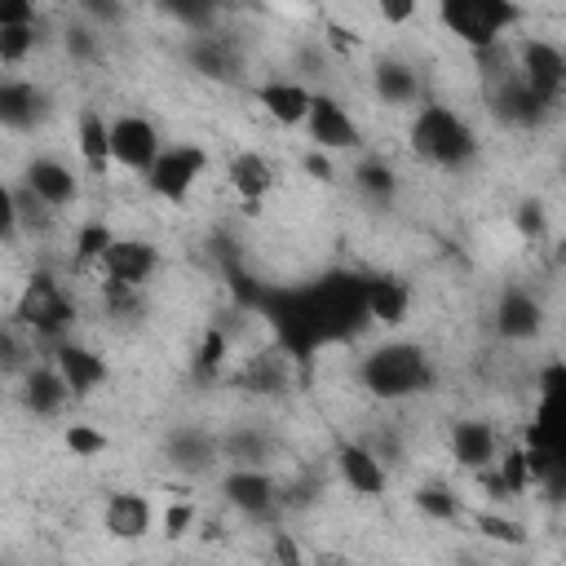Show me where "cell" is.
<instances>
[{
    "mask_svg": "<svg viewBox=\"0 0 566 566\" xmlns=\"http://www.w3.org/2000/svg\"><path fill=\"white\" fill-rule=\"evenodd\" d=\"M279 332V345L292 363H310L323 345L354 340L367 318V274L327 270L305 287H261L252 301Z\"/></svg>",
    "mask_w": 566,
    "mask_h": 566,
    "instance_id": "1",
    "label": "cell"
},
{
    "mask_svg": "<svg viewBox=\"0 0 566 566\" xmlns=\"http://www.w3.org/2000/svg\"><path fill=\"white\" fill-rule=\"evenodd\" d=\"M438 380V367L424 345L416 340H385L358 358V385L380 402H402L416 394H429Z\"/></svg>",
    "mask_w": 566,
    "mask_h": 566,
    "instance_id": "2",
    "label": "cell"
},
{
    "mask_svg": "<svg viewBox=\"0 0 566 566\" xmlns=\"http://www.w3.org/2000/svg\"><path fill=\"white\" fill-rule=\"evenodd\" d=\"M411 150L433 168L460 172L478 155V133L460 111H451L442 102H424L411 119Z\"/></svg>",
    "mask_w": 566,
    "mask_h": 566,
    "instance_id": "3",
    "label": "cell"
},
{
    "mask_svg": "<svg viewBox=\"0 0 566 566\" xmlns=\"http://www.w3.org/2000/svg\"><path fill=\"white\" fill-rule=\"evenodd\" d=\"M13 327L31 332L35 340H49V345H62L71 340V327H75V301L66 296V287L57 283L53 270H35L18 301H13Z\"/></svg>",
    "mask_w": 566,
    "mask_h": 566,
    "instance_id": "4",
    "label": "cell"
},
{
    "mask_svg": "<svg viewBox=\"0 0 566 566\" xmlns=\"http://www.w3.org/2000/svg\"><path fill=\"white\" fill-rule=\"evenodd\" d=\"M438 22L473 53H486L504 40V31H513L522 22V4H513V0H442Z\"/></svg>",
    "mask_w": 566,
    "mask_h": 566,
    "instance_id": "5",
    "label": "cell"
},
{
    "mask_svg": "<svg viewBox=\"0 0 566 566\" xmlns=\"http://www.w3.org/2000/svg\"><path fill=\"white\" fill-rule=\"evenodd\" d=\"M203 168H208V155H203L199 146L181 142V146L159 150V159H155L150 172H146V186H150V195L164 199V203H186L190 190L199 186Z\"/></svg>",
    "mask_w": 566,
    "mask_h": 566,
    "instance_id": "6",
    "label": "cell"
},
{
    "mask_svg": "<svg viewBox=\"0 0 566 566\" xmlns=\"http://www.w3.org/2000/svg\"><path fill=\"white\" fill-rule=\"evenodd\" d=\"M221 495L230 509H239L248 522H279V482L265 469H226L221 473Z\"/></svg>",
    "mask_w": 566,
    "mask_h": 566,
    "instance_id": "7",
    "label": "cell"
},
{
    "mask_svg": "<svg viewBox=\"0 0 566 566\" xmlns=\"http://www.w3.org/2000/svg\"><path fill=\"white\" fill-rule=\"evenodd\" d=\"M305 133H310V150H323V155H336V150H354V146H363V133H358L354 115H349L336 97H327V93H314V97H310Z\"/></svg>",
    "mask_w": 566,
    "mask_h": 566,
    "instance_id": "8",
    "label": "cell"
},
{
    "mask_svg": "<svg viewBox=\"0 0 566 566\" xmlns=\"http://www.w3.org/2000/svg\"><path fill=\"white\" fill-rule=\"evenodd\" d=\"M111 164L128 168V172H150V164L159 159V128L146 115H115L111 124Z\"/></svg>",
    "mask_w": 566,
    "mask_h": 566,
    "instance_id": "9",
    "label": "cell"
},
{
    "mask_svg": "<svg viewBox=\"0 0 566 566\" xmlns=\"http://www.w3.org/2000/svg\"><path fill=\"white\" fill-rule=\"evenodd\" d=\"M491 111L509 124V128H539L557 106L548 97H539L517 71H504L491 88Z\"/></svg>",
    "mask_w": 566,
    "mask_h": 566,
    "instance_id": "10",
    "label": "cell"
},
{
    "mask_svg": "<svg viewBox=\"0 0 566 566\" xmlns=\"http://www.w3.org/2000/svg\"><path fill=\"white\" fill-rule=\"evenodd\" d=\"M513 71H517L539 97H548L553 106L562 102V88H566V53H562L557 44H548V40H522Z\"/></svg>",
    "mask_w": 566,
    "mask_h": 566,
    "instance_id": "11",
    "label": "cell"
},
{
    "mask_svg": "<svg viewBox=\"0 0 566 566\" xmlns=\"http://www.w3.org/2000/svg\"><path fill=\"white\" fill-rule=\"evenodd\" d=\"M164 460H168L177 473H186V478H203V473H212L217 460H221L217 433L203 429V424H177V429H168V438H164Z\"/></svg>",
    "mask_w": 566,
    "mask_h": 566,
    "instance_id": "12",
    "label": "cell"
},
{
    "mask_svg": "<svg viewBox=\"0 0 566 566\" xmlns=\"http://www.w3.org/2000/svg\"><path fill=\"white\" fill-rule=\"evenodd\" d=\"M97 265H102V283L142 287L159 270V248L150 239H111V248Z\"/></svg>",
    "mask_w": 566,
    "mask_h": 566,
    "instance_id": "13",
    "label": "cell"
},
{
    "mask_svg": "<svg viewBox=\"0 0 566 566\" xmlns=\"http://www.w3.org/2000/svg\"><path fill=\"white\" fill-rule=\"evenodd\" d=\"M22 186H27L40 203H49L53 212H57V208H71V203L80 199V177H75V168H66V164L53 159V155H35V159H27V168H22Z\"/></svg>",
    "mask_w": 566,
    "mask_h": 566,
    "instance_id": "14",
    "label": "cell"
},
{
    "mask_svg": "<svg viewBox=\"0 0 566 566\" xmlns=\"http://www.w3.org/2000/svg\"><path fill=\"white\" fill-rule=\"evenodd\" d=\"M49 119V93L31 80H0V128L31 133Z\"/></svg>",
    "mask_w": 566,
    "mask_h": 566,
    "instance_id": "15",
    "label": "cell"
},
{
    "mask_svg": "<svg viewBox=\"0 0 566 566\" xmlns=\"http://www.w3.org/2000/svg\"><path fill=\"white\" fill-rule=\"evenodd\" d=\"M217 447H221V460H230V469H265L270 455L279 451V438L265 424L243 420V424H230L226 433H217Z\"/></svg>",
    "mask_w": 566,
    "mask_h": 566,
    "instance_id": "16",
    "label": "cell"
},
{
    "mask_svg": "<svg viewBox=\"0 0 566 566\" xmlns=\"http://www.w3.org/2000/svg\"><path fill=\"white\" fill-rule=\"evenodd\" d=\"M491 323H495V336H504V340H535L544 327V305L526 287H504Z\"/></svg>",
    "mask_w": 566,
    "mask_h": 566,
    "instance_id": "17",
    "label": "cell"
},
{
    "mask_svg": "<svg viewBox=\"0 0 566 566\" xmlns=\"http://www.w3.org/2000/svg\"><path fill=\"white\" fill-rule=\"evenodd\" d=\"M53 367H57V376L66 380L71 398H88V394L106 380V358H102L97 349L80 345V340H62V345H53Z\"/></svg>",
    "mask_w": 566,
    "mask_h": 566,
    "instance_id": "18",
    "label": "cell"
},
{
    "mask_svg": "<svg viewBox=\"0 0 566 566\" xmlns=\"http://www.w3.org/2000/svg\"><path fill=\"white\" fill-rule=\"evenodd\" d=\"M181 57L190 62V71H199V75H208V80H221V84H230V80L239 75V49H234V40H226V35H217V31L190 35V40L181 44Z\"/></svg>",
    "mask_w": 566,
    "mask_h": 566,
    "instance_id": "19",
    "label": "cell"
},
{
    "mask_svg": "<svg viewBox=\"0 0 566 566\" xmlns=\"http://www.w3.org/2000/svg\"><path fill=\"white\" fill-rule=\"evenodd\" d=\"M500 455V433L491 420H455L451 424V460L469 473L491 469Z\"/></svg>",
    "mask_w": 566,
    "mask_h": 566,
    "instance_id": "20",
    "label": "cell"
},
{
    "mask_svg": "<svg viewBox=\"0 0 566 566\" xmlns=\"http://www.w3.org/2000/svg\"><path fill=\"white\" fill-rule=\"evenodd\" d=\"M155 522V509L142 491H115L102 509V526L111 539H146Z\"/></svg>",
    "mask_w": 566,
    "mask_h": 566,
    "instance_id": "21",
    "label": "cell"
},
{
    "mask_svg": "<svg viewBox=\"0 0 566 566\" xmlns=\"http://www.w3.org/2000/svg\"><path fill=\"white\" fill-rule=\"evenodd\" d=\"M287 367L292 358L283 349H265V354H252L239 371H234V389L252 394V398H279L287 394Z\"/></svg>",
    "mask_w": 566,
    "mask_h": 566,
    "instance_id": "22",
    "label": "cell"
},
{
    "mask_svg": "<svg viewBox=\"0 0 566 566\" xmlns=\"http://www.w3.org/2000/svg\"><path fill=\"white\" fill-rule=\"evenodd\" d=\"M336 469H340V478H345V486H349L354 495L376 500V495H385V486H389L385 464H380L363 442H340V447H336Z\"/></svg>",
    "mask_w": 566,
    "mask_h": 566,
    "instance_id": "23",
    "label": "cell"
},
{
    "mask_svg": "<svg viewBox=\"0 0 566 566\" xmlns=\"http://www.w3.org/2000/svg\"><path fill=\"white\" fill-rule=\"evenodd\" d=\"M411 314V287L398 274H367V318L385 327H402Z\"/></svg>",
    "mask_w": 566,
    "mask_h": 566,
    "instance_id": "24",
    "label": "cell"
},
{
    "mask_svg": "<svg viewBox=\"0 0 566 566\" xmlns=\"http://www.w3.org/2000/svg\"><path fill=\"white\" fill-rule=\"evenodd\" d=\"M310 88L305 84H296V80H265V84H256V102L265 106V115L270 119H279L283 128H296V124H305V115H310Z\"/></svg>",
    "mask_w": 566,
    "mask_h": 566,
    "instance_id": "25",
    "label": "cell"
},
{
    "mask_svg": "<svg viewBox=\"0 0 566 566\" xmlns=\"http://www.w3.org/2000/svg\"><path fill=\"white\" fill-rule=\"evenodd\" d=\"M66 398H71V389H66V380L57 376L53 363L22 371V407H27L31 416H57V411L66 407Z\"/></svg>",
    "mask_w": 566,
    "mask_h": 566,
    "instance_id": "26",
    "label": "cell"
},
{
    "mask_svg": "<svg viewBox=\"0 0 566 566\" xmlns=\"http://www.w3.org/2000/svg\"><path fill=\"white\" fill-rule=\"evenodd\" d=\"M226 177H230L234 195H239L248 208H256V203L274 190V168H270V159L256 155V150H239V155L226 164Z\"/></svg>",
    "mask_w": 566,
    "mask_h": 566,
    "instance_id": "27",
    "label": "cell"
},
{
    "mask_svg": "<svg viewBox=\"0 0 566 566\" xmlns=\"http://www.w3.org/2000/svg\"><path fill=\"white\" fill-rule=\"evenodd\" d=\"M371 88H376V97L389 102V106H411V102H420V75H416V66L402 62V57H380V62L371 66Z\"/></svg>",
    "mask_w": 566,
    "mask_h": 566,
    "instance_id": "28",
    "label": "cell"
},
{
    "mask_svg": "<svg viewBox=\"0 0 566 566\" xmlns=\"http://www.w3.org/2000/svg\"><path fill=\"white\" fill-rule=\"evenodd\" d=\"M75 146H80V159L93 177H102L111 168V128L93 106H84L75 119Z\"/></svg>",
    "mask_w": 566,
    "mask_h": 566,
    "instance_id": "29",
    "label": "cell"
},
{
    "mask_svg": "<svg viewBox=\"0 0 566 566\" xmlns=\"http://www.w3.org/2000/svg\"><path fill=\"white\" fill-rule=\"evenodd\" d=\"M226 358H230V336L221 327H203V336L190 354V380H199V385L217 380L226 371Z\"/></svg>",
    "mask_w": 566,
    "mask_h": 566,
    "instance_id": "30",
    "label": "cell"
},
{
    "mask_svg": "<svg viewBox=\"0 0 566 566\" xmlns=\"http://www.w3.org/2000/svg\"><path fill=\"white\" fill-rule=\"evenodd\" d=\"M354 186H358L371 203H389V199L398 195V172H394V164H385V159H363V164H354Z\"/></svg>",
    "mask_w": 566,
    "mask_h": 566,
    "instance_id": "31",
    "label": "cell"
},
{
    "mask_svg": "<svg viewBox=\"0 0 566 566\" xmlns=\"http://www.w3.org/2000/svg\"><path fill=\"white\" fill-rule=\"evenodd\" d=\"M13 190V221H18V230H27V234H49L53 230V208L49 203H40L27 186H9Z\"/></svg>",
    "mask_w": 566,
    "mask_h": 566,
    "instance_id": "32",
    "label": "cell"
},
{
    "mask_svg": "<svg viewBox=\"0 0 566 566\" xmlns=\"http://www.w3.org/2000/svg\"><path fill=\"white\" fill-rule=\"evenodd\" d=\"M416 509L433 522H455L460 517V495L447 482H424V486H416Z\"/></svg>",
    "mask_w": 566,
    "mask_h": 566,
    "instance_id": "33",
    "label": "cell"
},
{
    "mask_svg": "<svg viewBox=\"0 0 566 566\" xmlns=\"http://www.w3.org/2000/svg\"><path fill=\"white\" fill-rule=\"evenodd\" d=\"M111 226H102V221H84L80 230H75V265H97L102 256H106V248H111Z\"/></svg>",
    "mask_w": 566,
    "mask_h": 566,
    "instance_id": "34",
    "label": "cell"
},
{
    "mask_svg": "<svg viewBox=\"0 0 566 566\" xmlns=\"http://www.w3.org/2000/svg\"><path fill=\"white\" fill-rule=\"evenodd\" d=\"M495 473H500V482L509 486V495H522V491H531V486H535V482H531V464H526V451H522V447L500 451V455H495Z\"/></svg>",
    "mask_w": 566,
    "mask_h": 566,
    "instance_id": "35",
    "label": "cell"
},
{
    "mask_svg": "<svg viewBox=\"0 0 566 566\" xmlns=\"http://www.w3.org/2000/svg\"><path fill=\"white\" fill-rule=\"evenodd\" d=\"M318 473H296L292 482H279V513H301L318 500Z\"/></svg>",
    "mask_w": 566,
    "mask_h": 566,
    "instance_id": "36",
    "label": "cell"
},
{
    "mask_svg": "<svg viewBox=\"0 0 566 566\" xmlns=\"http://www.w3.org/2000/svg\"><path fill=\"white\" fill-rule=\"evenodd\" d=\"M35 44H40L35 22L4 27V31H0V62H4V66H18V62H27V57H31V49H35Z\"/></svg>",
    "mask_w": 566,
    "mask_h": 566,
    "instance_id": "37",
    "label": "cell"
},
{
    "mask_svg": "<svg viewBox=\"0 0 566 566\" xmlns=\"http://www.w3.org/2000/svg\"><path fill=\"white\" fill-rule=\"evenodd\" d=\"M102 305L111 318H137L146 314V301H142V287H119V283H102Z\"/></svg>",
    "mask_w": 566,
    "mask_h": 566,
    "instance_id": "38",
    "label": "cell"
},
{
    "mask_svg": "<svg viewBox=\"0 0 566 566\" xmlns=\"http://www.w3.org/2000/svg\"><path fill=\"white\" fill-rule=\"evenodd\" d=\"M31 367V345L22 340V327L0 323V371H27Z\"/></svg>",
    "mask_w": 566,
    "mask_h": 566,
    "instance_id": "39",
    "label": "cell"
},
{
    "mask_svg": "<svg viewBox=\"0 0 566 566\" xmlns=\"http://www.w3.org/2000/svg\"><path fill=\"white\" fill-rule=\"evenodd\" d=\"M473 526H478L486 539H495V544H513V548H522V544H526V526H522V522H513V517L478 513V517H473Z\"/></svg>",
    "mask_w": 566,
    "mask_h": 566,
    "instance_id": "40",
    "label": "cell"
},
{
    "mask_svg": "<svg viewBox=\"0 0 566 566\" xmlns=\"http://www.w3.org/2000/svg\"><path fill=\"white\" fill-rule=\"evenodd\" d=\"M62 44H66L71 62H97V57H102V35H97L88 22H75V27H66Z\"/></svg>",
    "mask_w": 566,
    "mask_h": 566,
    "instance_id": "41",
    "label": "cell"
},
{
    "mask_svg": "<svg viewBox=\"0 0 566 566\" xmlns=\"http://www.w3.org/2000/svg\"><path fill=\"white\" fill-rule=\"evenodd\" d=\"M66 447H71V455H80V460H93V455H102L111 442H106V433L102 429H93V424H66Z\"/></svg>",
    "mask_w": 566,
    "mask_h": 566,
    "instance_id": "42",
    "label": "cell"
},
{
    "mask_svg": "<svg viewBox=\"0 0 566 566\" xmlns=\"http://www.w3.org/2000/svg\"><path fill=\"white\" fill-rule=\"evenodd\" d=\"M513 221H517V234L531 239V243H539L548 234V217H544V203L539 199H522L517 212H513Z\"/></svg>",
    "mask_w": 566,
    "mask_h": 566,
    "instance_id": "43",
    "label": "cell"
},
{
    "mask_svg": "<svg viewBox=\"0 0 566 566\" xmlns=\"http://www.w3.org/2000/svg\"><path fill=\"white\" fill-rule=\"evenodd\" d=\"M164 13L177 18L181 27H190V35H203V31H212V22H217V9H212V4H168Z\"/></svg>",
    "mask_w": 566,
    "mask_h": 566,
    "instance_id": "44",
    "label": "cell"
},
{
    "mask_svg": "<svg viewBox=\"0 0 566 566\" xmlns=\"http://www.w3.org/2000/svg\"><path fill=\"white\" fill-rule=\"evenodd\" d=\"M363 447H367L380 464H398V460H402V433H398V429H376L371 438H363Z\"/></svg>",
    "mask_w": 566,
    "mask_h": 566,
    "instance_id": "45",
    "label": "cell"
},
{
    "mask_svg": "<svg viewBox=\"0 0 566 566\" xmlns=\"http://www.w3.org/2000/svg\"><path fill=\"white\" fill-rule=\"evenodd\" d=\"M270 557H274V566H305L301 544H296V539H292V531H283V526H274V531H270Z\"/></svg>",
    "mask_w": 566,
    "mask_h": 566,
    "instance_id": "46",
    "label": "cell"
},
{
    "mask_svg": "<svg viewBox=\"0 0 566 566\" xmlns=\"http://www.w3.org/2000/svg\"><path fill=\"white\" fill-rule=\"evenodd\" d=\"M80 13L88 18V22H97V27H119L128 13H124V4H115V0H80Z\"/></svg>",
    "mask_w": 566,
    "mask_h": 566,
    "instance_id": "47",
    "label": "cell"
},
{
    "mask_svg": "<svg viewBox=\"0 0 566 566\" xmlns=\"http://www.w3.org/2000/svg\"><path fill=\"white\" fill-rule=\"evenodd\" d=\"M190 522H195V504H168L164 509V535L168 539H181L190 531Z\"/></svg>",
    "mask_w": 566,
    "mask_h": 566,
    "instance_id": "48",
    "label": "cell"
},
{
    "mask_svg": "<svg viewBox=\"0 0 566 566\" xmlns=\"http://www.w3.org/2000/svg\"><path fill=\"white\" fill-rule=\"evenodd\" d=\"M22 22H35V4L31 0H0V31L22 27Z\"/></svg>",
    "mask_w": 566,
    "mask_h": 566,
    "instance_id": "49",
    "label": "cell"
},
{
    "mask_svg": "<svg viewBox=\"0 0 566 566\" xmlns=\"http://www.w3.org/2000/svg\"><path fill=\"white\" fill-rule=\"evenodd\" d=\"M562 385H566V367L553 358L544 371H539V398H548V402H557V394H562Z\"/></svg>",
    "mask_w": 566,
    "mask_h": 566,
    "instance_id": "50",
    "label": "cell"
},
{
    "mask_svg": "<svg viewBox=\"0 0 566 566\" xmlns=\"http://www.w3.org/2000/svg\"><path fill=\"white\" fill-rule=\"evenodd\" d=\"M301 168H305L310 177H318V181H336V168H332V159H327L323 150H305V155H301Z\"/></svg>",
    "mask_w": 566,
    "mask_h": 566,
    "instance_id": "51",
    "label": "cell"
},
{
    "mask_svg": "<svg viewBox=\"0 0 566 566\" xmlns=\"http://www.w3.org/2000/svg\"><path fill=\"white\" fill-rule=\"evenodd\" d=\"M380 18H385L389 27H402V22L416 18V4H411V0H385V4H380Z\"/></svg>",
    "mask_w": 566,
    "mask_h": 566,
    "instance_id": "52",
    "label": "cell"
},
{
    "mask_svg": "<svg viewBox=\"0 0 566 566\" xmlns=\"http://www.w3.org/2000/svg\"><path fill=\"white\" fill-rule=\"evenodd\" d=\"M478 486H482V491H486V495H491L495 504H504V500H513V495H509V486L500 482V473H495V464H491V469H478Z\"/></svg>",
    "mask_w": 566,
    "mask_h": 566,
    "instance_id": "53",
    "label": "cell"
},
{
    "mask_svg": "<svg viewBox=\"0 0 566 566\" xmlns=\"http://www.w3.org/2000/svg\"><path fill=\"white\" fill-rule=\"evenodd\" d=\"M18 234V221H13V190L0 181V239H13Z\"/></svg>",
    "mask_w": 566,
    "mask_h": 566,
    "instance_id": "54",
    "label": "cell"
},
{
    "mask_svg": "<svg viewBox=\"0 0 566 566\" xmlns=\"http://www.w3.org/2000/svg\"><path fill=\"white\" fill-rule=\"evenodd\" d=\"M327 44L340 49V53H349V49H358V31H349L340 22H327Z\"/></svg>",
    "mask_w": 566,
    "mask_h": 566,
    "instance_id": "55",
    "label": "cell"
}]
</instances>
